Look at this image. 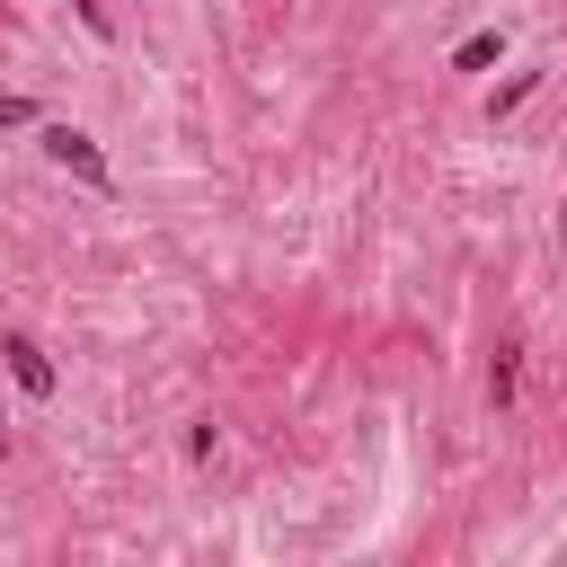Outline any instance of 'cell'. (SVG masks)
I'll return each mask as SVG.
<instances>
[{
	"label": "cell",
	"instance_id": "obj_1",
	"mask_svg": "<svg viewBox=\"0 0 567 567\" xmlns=\"http://www.w3.org/2000/svg\"><path fill=\"white\" fill-rule=\"evenodd\" d=\"M35 151L62 168V177H80V186H115V168H106V151H97V133H80V124H35Z\"/></svg>",
	"mask_w": 567,
	"mask_h": 567
},
{
	"label": "cell",
	"instance_id": "obj_2",
	"mask_svg": "<svg viewBox=\"0 0 567 567\" xmlns=\"http://www.w3.org/2000/svg\"><path fill=\"white\" fill-rule=\"evenodd\" d=\"M0 363H9V381H18L27 399H53V390H62V372H53V354H44V346H35L27 328H9V337H0Z\"/></svg>",
	"mask_w": 567,
	"mask_h": 567
},
{
	"label": "cell",
	"instance_id": "obj_3",
	"mask_svg": "<svg viewBox=\"0 0 567 567\" xmlns=\"http://www.w3.org/2000/svg\"><path fill=\"white\" fill-rule=\"evenodd\" d=\"M487 62H505V27H470L452 44V71H487Z\"/></svg>",
	"mask_w": 567,
	"mask_h": 567
},
{
	"label": "cell",
	"instance_id": "obj_4",
	"mask_svg": "<svg viewBox=\"0 0 567 567\" xmlns=\"http://www.w3.org/2000/svg\"><path fill=\"white\" fill-rule=\"evenodd\" d=\"M540 80H549V71H540V62H523V71L505 80V89H487V124H496V115H514V106H523V97H532Z\"/></svg>",
	"mask_w": 567,
	"mask_h": 567
},
{
	"label": "cell",
	"instance_id": "obj_5",
	"mask_svg": "<svg viewBox=\"0 0 567 567\" xmlns=\"http://www.w3.org/2000/svg\"><path fill=\"white\" fill-rule=\"evenodd\" d=\"M514 363H523V346H496V363H487V408H514Z\"/></svg>",
	"mask_w": 567,
	"mask_h": 567
},
{
	"label": "cell",
	"instance_id": "obj_6",
	"mask_svg": "<svg viewBox=\"0 0 567 567\" xmlns=\"http://www.w3.org/2000/svg\"><path fill=\"white\" fill-rule=\"evenodd\" d=\"M213 452H221V425L195 416V425H186V461H213Z\"/></svg>",
	"mask_w": 567,
	"mask_h": 567
},
{
	"label": "cell",
	"instance_id": "obj_7",
	"mask_svg": "<svg viewBox=\"0 0 567 567\" xmlns=\"http://www.w3.org/2000/svg\"><path fill=\"white\" fill-rule=\"evenodd\" d=\"M71 18H80L97 44H115V18H106V0H71Z\"/></svg>",
	"mask_w": 567,
	"mask_h": 567
},
{
	"label": "cell",
	"instance_id": "obj_8",
	"mask_svg": "<svg viewBox=\"0 0 567 567\" xmlns=\"http://www.w3.org/2000/svg\"><path fill=\"white\" fill-rule=\"evenodd\" d=\"M27 124H35V97H9L0 89V133H27Z\"/></svg>",
	"mask_w": 567,
	"mask_h": 567
},
{
	"label": "cell",
	"instance_id": "obj_9",
	"mask_svg": "<svg viewBox=\"0 0 567 567\" xmlns=\"http://www.w3.org/2000/svg\"><path fill=\"white\" fill-rule=\"evenodd\" d=\"M0 443H9V408H0Z\"/></svg>",
	"mask_w": 567,
	"mask_h": 567
},
{
	"label": "cell",
	"instance_id": "obj_10",
	"mask_svg": "<svg viewBox=\"0 0 567 567\" xmlns=\"http://www.w3.org/2000/svg\"><path fill=\"white\" fill-rule=\"evenodd\" d=\"M372 9H399V0H372Z\"/></svg>",
	"mask_w": 567,
	"mask_h": 567
}]
</instances>
